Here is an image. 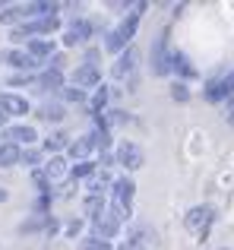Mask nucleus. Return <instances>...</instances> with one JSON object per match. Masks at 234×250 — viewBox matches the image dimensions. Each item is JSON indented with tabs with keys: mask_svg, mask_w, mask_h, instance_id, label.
<instances>
[{
	"mask_svg": "<svg viewBox=\"0 0 234 250\" xmlns=\"http://www.w3.org/2000/svg\"><path fill=\"white\" fill-rule=\"evenodd\" d=\"M25 54L35 57V61H38V57H51V54H54V42H44V38H32V42H29V51H25Z\"/></svg>",
	"mask_w": 234,
	"mask_h": 250,
	"instance_id": "nucleus-15",
	"label": "nucleus"
},
{
	"mask_svg": "<svg viewBox=\"0 0 234 250\" xmlns=\"http://www.w3.org/2000/svg\"><path fill=\"white\" fill-rule=\"evenodd\" d=\"M29 111V104H25V98L19 95H0V114H25Z\"/></svg>",
	"mask_w": 234,
	"mask_h": 250,
	"instance_id": "nucleus-13",
	"label": "nucleus"
},
{
	"mask_svg": "<svg viewBox=\"0 0 234 250\" xmlns=\"http://www.w3.org/2000/svg\"><path fill=\"white\" fill-rule=\"evenodd\" d=\"M60 83H63L60 70H48V73H41V80H38L41 89H60Z\"/></svg>",
	"mask_w": 234,
	"mask_h": 250,
	"instance_id": "nucleus-23",
	"label": "nucleus"
},
{
	"mask_svg": "<svg viewBox=\"0 0 234 250\" xmlns=\"http://www.w3.org/2000/svg\"><path fill=\"white\" fill-rule=\"evenodd\" d=\"M117 228H120V222L114 219L111 212H101L98 219H92V238H101V241H108V238H114L117 234Z\"/></svg>",
	"mask_w": 234,
	"mask_h": 250,
	"instance_id": "nucleus-9",
	"label": "nucleus"
},
{
	"mask_svg": "<svg viewBox=\"0 0 234 250\" xmlns=\"http://www.w3.org/2000/svg\"><path fill=\"white\" fill-rule=\"evenodd\" d=\"M174 98H177V102H187V89L184 85H174Z\"/></svg>",
	"mask_w": 234,
	"mask_h": 250,
	"instance_id": "nucleus-32",
	"label": "nucleus"
},
{
	"mask_svg": "<svg viewBox=\"0 0 234 250\" xmlns=\"http://www.w3.org/2000/svg\"><path fill=\"white\" fill-rule=\"evenodd\" d=\"M38 117H44V121H63V108L60 104H44Z\"/></svg>",
	"mask_w": 234,
	"mask_h": 250,
	"instance_id": "nucleus-26",
	"label": "nucleus"
},
{
	"mask_svg": "<svg viewBox=\"0 0 234 250\" xmlns=\"http://www.w3.org/2000/svg\"><path fill=\"white\" fill-rule=\"evenodd\" d=\"M89 174H95V165H92V162H79V165L73 168V177H89Z\"/></svg>",
	"mask_w": 234,
	"mask_h": 250,
	"instance_id": "nucleus-29",
	"label": "nucleus"
},
{
	"mask_svg": "<svg viewBox=\"0 0 234 250\" xmlns=\"http://www.w3.org/2000/svg\"><path fill=\"white\" fill-rule=\"evenodd\" d=\"M92 149H95L92 133H89V136H82V140H76V143H70V155H73V159H82V162H86V155L92 152Z\"/></svg>",
	"mask_w": 234,
	"mask_h": 250,
	"instance_id": "nucleus-17",
	"label": "nucleus"
},
{
	"mask_svg": "<svg viewBox=\"0 0 234 250\" xmlns=\"http://www.w3.org/2000/svg\"><path fill=\"white\" fill-rule=\"evenodd\" d=\"M57 25H60V19H57V16L29 19V22H22V25H16V29H13V38H16V42H25V38H32V35H51Z\"/></svg>",
	"mask_w": 234,
	"mask_h": 250,
	"instance_id": "nucleus-3",
	"label": "nucleus"
},
{
	"mask_svg": "<svg viewBox=\"0 0 234 250\" xmlns=\"http://www.w3.org/2000/svg\"><path fill=\"white\" fill-rule=\"evenodd\" d=\"M101 212H105V200H101V196H89V200H86V215L98 219Z\"/></svg>",
	"mask_w": 234,
	"mask_h": 250,
	"instance_id": "nucleus-24",
	"label": "nucleus"
},
{
	"mask_svg": "<svg viewBox=\"0 0 234 250\" xmlns=\"http://www.w3.org/2000/svg\"><path fill=\"white\" fill-rule=\"evenodd\" d=\"M63 98H67V102H82L86 92H82V89H63Z\"/></svg>",
	"mask_w": 234,
	"mask_h": 250,
	"instance_id": "nucleus-30",
	"label": "nucleus"
},
{
	"mask_svg": "<svg viewBox=\"0 0 234 250\" xmlns=\"http://www.w3.org/2000/svg\"><path fill=\"white\" fill-rule=\"evenodd\" d=\"M133 190L136 184L130 177H120L114 184V193H111V215L117 222H127L130 219V206H133Z\"/></svg>",
	"mask_w": 234,
	"mask_h": 250,
	"instance_id": "nucleus-2",
	"label": "nucleus"
},
{
	"mask_svg": "<svg viewBox=\"0 0 234 250\" xmlns=\"http://www.w3.org/2000/svg\"><path fill=\"white\" fill-rule=\"evenodd\" d=\"M117 162H120V165L127 168V171L142 168V149L136 146V143L123 140V143H120V149H117Z\"/></svg>",
	"mask_w": 234,
	"mask_h": 250,
	"instance_id": "nucleus-8",
	"label": "nucleus"
},
{
	"mask_svg": "<svg viewBox=\"0 0 234 250\" xmlns=\"http://www.w3.org/2000/svg\"><path fill=\"white\" fill-rule=\"evenodd\" d=\"M171 70V51H168V32H161L158 42L152 44V73L165 76Z\"/></svg>",
	"mask_w": 234,
	"mask_h": 250,
	"instance_id": "nucleus-5",
	"label": "nucleus"
},
{
	"mask_svg": "<svg viewBox=\"0 0 234 250\" xmlns=\"http://www.w3.org/2000/svg\"><path fill=\"white\" fill-rule=\"evenodd\" d=\"M212 222H215V209L212 206H193L190 212H187V231L196 234V238H203V234L212 228Z\"/></svg>",
	"mask_w": 234,
	"mask_h": 250,
	"instance_id": "nucleus-4",
	"label": "nucleus"
},
{
	"mask_svg": "<svg viewBox=\"0 0 234 250\" xmlns=\"http://www.w3.org/2000/svg\"><path fill=\"white\" fill-rule=\"evenodd\" d=\"M228 121H231V124H234V108H231V114H228Z\"/></svg>",
	"mask_w": 234,
	"mask_h": 250,
	"instance_id": "nucleus-34",
	"label": "nucleus"
},
{
	"mask_svg": "<svg viewBox=\"0 0 234 250\" xmlns=\"http://www.w3.org/2000/svg\"><path fill=\"white\" fill-rule=\"evenodd\" d=\"M0 61H3V63H10V67H16V70H32V67H38V61H35V57H29L25 51H16V48L3 51V54H0Z\"/></svg>",
	"mask_w": 234,
	"mask_h": 250,
	"instance_id": "nucleus-12",
	"label": "nucleus"
},
{
	"mask_svg": "<svg viewBox=\"0 0 234 250\" xmlns=\"http://www.w3.org/2000/svg\"><path fill=\"white\" fill-rule=\"evenodd\" d=\"M171 70H177L180 76H187V80H190V76H196V70H193L190 57L180 54V51H174V54H171Z\"/></svg>",
	"mask_w": 234,
	"mask_h": 250,
	"instance_id": "nucleus-16",
	"label": "nucleus"
},
{
	"mask_svg": "<svg viewBox=\"0 0 234 250\" xmlns=\"http://www.w3.org/2000/svg\"><path fill=\"white\" fill-rule=\"evenodd\" d=\"M3 200H6V190H3V187H0V203H3Z\"/></svg>",
	"mask_w": 234,
	"mask_h": 250,
	"instance_id": "nucleus-33",
	"label": "nucleus"
},
{
	"mask_svg": "<svg viewBox=\"0 0 234 250\" xmlns=\"http://www.w3.org/2000/svg\"><path fill=\"white\" fill-rule=\"evenodd\" d=\"M79 250H111V244H108V241H101V238H86L79 244Z\"/></svg>",
	"mask_w": 234,
	"mask_h": 250,
	"instance_id": "nucleus-27",
	"label": "nucleus"
},
{
	"mask_svg": "<svg viewBox=\"0 0 234 250\" xmlns=\"http://www.w3.org/2000/svg\"><path fill=\"white\" fill-rule=\"evenodd\" d=\"M139 10H146V3H133V6H130V16L123 19L120 25H114V29L108 32V42H105L108 51H123L130 42H133L136 25H139Z\"/></svg>",
	"mask_w": 234,
	"mask_h": 250,
	"instance_id": "nucleus-1",
	"label": "nucleus"
},
{
	"mask_svg": "<svg viewBox=\"0 0 234 250\" xmlns=\"http://www.w3.org/2000/svg\"><path fill=\"white\" fill-rule=\"evenodd\" d=\"M0 124H3V114H0Z\"/></svg>",
	"mask_w": 234,
	"mask_h": 250,
	"instance_id": "nucleus-35",
	"label": "nucleus"
},
{
	"mask_svg": "<svg viewBox=\"0 0 234 250\" xmlns=\"http://www.w3.org/2000/svg\"><path fill=\"white\" fill-rule=\"evenodd\" d=\"M228 95H234V67L206 85V102H222V98H228Z\"/></svg>",
	"mask_w": 234,
	"mask_h": 250,
	"instance_id": "nucleus-6",
	"label": "nucleus"
},
{
	"mask_svg": "<svg viewBox=\"0 0 234 250\" xmlns=\"http://www.w3.org/2000/svg\"><path fill=\"white\" fill-rule=\"evenodd\" d=\"M114 80L117 83H133V76H136V51L133 48H127L120 57H117V63H114Z\"/></svg>",
	"mask_w": 234,
	"mask_h": 250,
	"instance_id": "nucleus-7",
	"label": "nucleus"
},
{
	"mask_svg": "<svg viewBox=\"0 0 234 250\" xmlns=\"http://www.w3.org/2000/svg\"><path fill=\"white\" fill-rule=\"evenodd\" d=\"M19 146H13V143H3V146H0V168H6V165H16L19 162Z\"/></svg>",
	"mask_w": 234,
	"mask_h": 250,
	"instance_id": "nucleus-21",
	"label": "nucleus"
},
{
	"mask_svg": "<svg viewBox=\"0 0 234 250\" xmlns=\"http://www.w3.org/2000/svg\"><path fill=\"white\" fill-rule=\"evenodd\" d=\"M19 159H25L29 165H35V162H38V152H35V149H25V152L19 155Z\"/></svg>",
	"mask_w": 234,
	"mask_h": 250,
	"instance_id": "nucleus-31",
	"label": "nucleus"
},
{
	"mask_svg": "<svg viewBox=\"0 0 234 250\" xmlns=\"http://www.w3.org/2000/svg\"><path fill=\"white\" fill-rule=\"evenodd\" d=\"M63 146H67V136L63 133H51L48 140H44V149H48V152L51 149H63Z\"/></svg>",
	"mask_w": 234,
	"mask_h": 250,
	"instance_id": "nucleus-28",
	"label": "nucleus"
},
{
	"mask_svg": "<svg viewBox=\"0 0 234 250\" xmlns=\"http://www.w3.org/2000/svg\"><path fill=\"white\" fill-rule=\"evenodd\" d=\"M105 102H108V89H105V85H101V89L95 92V98H92V102H89V111H92V114H98V111L105 108Z\"/></svg>",
	"mask_w": 234,
	"mask_h": 250,
	"instance_id": "nucleus-25",
	"label": "nucleus"
},
{
	"mask_svg": "<svg viewBox=\"0 0 234 250\" xmlns=\"http://www.w3.org/2000/svg\"><path fill=\"white\" fill-rule=\"evenodd\" d=\"M146 244H149V231L146 228H136V231L130 234L127 244H120L117 250H146Z\"/></svg>",
	"mask_w": 234,
	"mask_h": 250,
	"instance_id": "nucleus-18",
	"label": "nucleus"
},
{
	"mask_svg": "<svg viewBox=\"0 0 234 250\" xmlns=\"http://www.w3.org/2000/svg\"><path fill=\"white\" fill-rule=\"evenodd\" d=\"M19 19H22V22H29V16H25V6H10V10H3L0 13V22H19Z\"/></svg>",
	"mask_w": 234,
	"mask_h": 250,
	"instance_id": "nucleus-22",
	"label": "nucleus"
},
{
	"mask_svg": "<svg viewBox=\"0 0 234 250\" xmlns=\"http://www.w3.org/2000/svg\"><path fill=\"white\" fill-rule=\"evenodd\" d=\"M38 228H48V231H54L57 222L51 219V215H38V219H32V222H22V225H19V231H38Z\"/></svg>",
	"mask_w": 234,
	"mask_h": 250,
	"instance_id": "nucleus-19",
	"label": "nucleus"
},
{
	"mask_svg": "<svg viewBox=\"0 0 234 250\" xmlns=\"http://www.w3.org/2000/svg\"><path fill=\"white\" fill-rule=\"evenodd\" d=\"M6 140H13V146H16V143H25V146H29V143L35 140V130L32 127H10L6 130Z\"/></svg>",
	"mask_w": 234,
	"mask_h": 250,
	"instance_id": "nucleus-20",
	"label": "nucleus"
},
{
	"mask_svg": "<svg viewBox=\"0 0 234 250\" xmlns=\"http://www.w3.org/2000/svg\"><path fill=\"white\" fill-rule=\"evenodd\" d=\"M73 83H76V89H86V85H98V83H101V70L95 67V63H82V67L73 73Z\"/></svg>",
	"mask_w": 234,
	"mask_h": 250,
	"instance_id": "nucleus-11",
	"label": "nucleus"
},
{
	"mask_svg": "<svg viewBox=\"0 0 234 250\" xmlns=\"http://www.w3.org/2000/svg\"><path fill=\"white\" fill-rule=\"evenodd\" d=\"M89 35H92V22H86V19H76L73 25H70L67 32H63V44H82V42H89Z\"/></svg>",
	"mask_w": 234,
	"mask_h": 250,
	"instance_id": "nucleus-10",
	"label": "nucleus"
},
{
	"mask_svg": "<svg viewBox=\"0 0 234 250\" xmlns=\"http://www.w3.org/2000/svg\"><path fill=\"white\" fill-rule=\"evenodd\" d=\"M63 174H67V162H63V159H57V155H54V159H51L48 165H44V171H41V177H44V181H48V184L60 181Z\"/></svg>",
	"mask_w": 234,
	"mask_h": 250,
	"instance_id": "nucleus-14",
	"label": "nucleus"
}]
</instances>
